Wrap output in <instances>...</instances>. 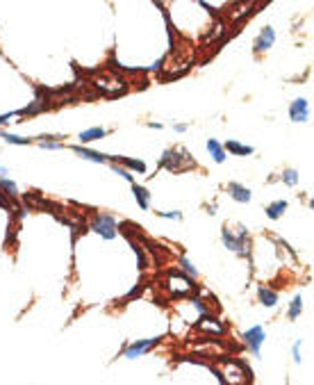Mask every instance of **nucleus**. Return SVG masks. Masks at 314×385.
<instances>
[{
  "mask_svg": "<svg viewBox=\"0 0 314 385\" xmlns=\"http://www.w3.org/2000/svg\"><path fill=\"white\" fill-rule=\"evenodd\" d=\"M257 299H260V303L264 308L278 306V294H275L273 290H269V287H260V290H257Z\"/></svg>",
  "mask_w": 314,
  "mask_h": 385,
  "instance_id": "obj_11",
  "label": "nucleus"
},
{
  "mask_svg": "<svg viewBox=\"0 0 314 385\" xmlns=\"http://www.w3.org/2000/svg\"><path fill=\"white\" fill-rule=\"evenodd\" d=\"M289 118L296 121V123H305L309 118V103L305 98H296L294 103L289 105Z\"/></svg>",
  "mask_w": 314,
  "mask_h": 385,
  "instance_id": "obj_5",
  "label": "nucleus"
},
{
  "mask_svg": "<svg viewBox=\"0 0 314 385\" xmlns=\"http://www.w3.org/2000/svg\"><path fill=\"white\" fill-rule=\"evenodd\" d=\"M19 112H7V114H0V125H5V123H10V118L12 116H16Z\"/></svg>",
  "mask_w": 314,
  "mask_h": 385,
  "instance_id": "obj_28",
  "label": "nucleus"
},
{
  "mask_svg": "<svg viewBox=\"0 0 314 385\" xmlns=\"http://www.w3.org/2000/svg\"><path fill=\"white\" fill-rule=\"evenodd\" d=\"M0 187L7 189L12 198H16V194H19V187H16V183H14V180H10V178H0Z\"/></svg>",
  "mask_w": 314,
  "mask_h": 385,
  "instance_id": "obj_21",
  "label": "nucleus"
},
{
  "mask_svg": "<svg viewBox=\"0 0 314 385\" xmlns=\"http://www.w3.org/2000/svg\"><path fill=\"white\" fill-rule=\"evenodd\" d=\"M221 237H223V244H226V248L241 253V255H248V251H246V239H248V230H246L244 226H239V232H237V235H232L230 230H226V228H223Z\"/></svg>",
  "mask_w": 314,
  "mask_h": 385,
  "instance_id": "obj_2",
  "label": "nucleus"
},
{
  "mask_svg": "<svg viewBox=\"0 0 314 385\" xmlns=\"http://www.w3.org/2000/svg\"><path fill=\"white\" fill-rule=\"evenodd\" d=\"M91 230L96 232V235H100L103 239H114V237H116V219L107 212L98 214V217L91 221Z\"/></svg>",
  "mask_w": 314,
  "mask_h": 385,
  "instance_id": "obj_1",
  "label": "nucleus"
},
{
  "mask_svg": "<svg viewBox=\"0 0 314 385\" xmlns=\"http://www.w3.org/2000/svg\"><path fill=\"white\" fill-rule=\"evenodd\" d=\"M264 340H266V335H264V328H262L260 324H255L253 328H248V331L244 333V342L248 344V349L253 351L255 358L262 355V344H264Z\"/></svg>",
  "mask_w": 314,
  "mask_h": 385,
  "instance_id": "obj_4",
  "label": "nucleus"
},
{
  "mask_svg": "<svg viewBox=\"0 0 314 385\" xmlns=\"http://www.w3.org/2000/svg\"><path fill=\"white\" fill-rule=\"evenodd\" d=\"M146 125H148V128H150V130H162V128H164L162 123H146Z\"/></svg>",
  "mask_w": 314,
  "mask_h": 385,
  "instance_id": "obj_29",
  "label": "nucleus"
},
{
  "mask_svg": "<svg viewBox=\"0 0 314 385\" xmlns=\"http://www.w3.org/2000/svg\"><path fill=\"white\" fill-rule=\"evenodd\" d=\"M0 139H5L7 144H19V146H28V144H32V139H30V137H19V135H10V133H5V130H0Z\"/></svg>",
  "mask_w": 314,
  "mask_h": 385,
  "instance_id": "obj_17",
  "label": "nucleus"
},
{
  "mask_svg": "<svg viewBox=\"0 0 314 385\" xmlns=\"http://www.w3.org/2000/svg\"><path fill=\"white\" fill-rule=\"evenodd\" d=\"M205 321H207V315H201V319H198V326H205ZM207 328H210L212 333H219V335L223 333V326L219 324V321H216V324H210Z\"/></svg>",
  "mask_w": 314,
  "mask_h": 385,
  "instance_id": "obj_23",
  "label": "nucleus"
},
{
  "mask_svg": "<svg viewBox=\"0 0 314 385\" xmlns=\"http://www.w3.org/2000/svg\"><path fill=\"white\" fill-rule=\"evenodd\" d=\"M273 44H275V30L271 28V25H266V28H262L260 37H257L255 44H253V50H255V53H266Z\"/></svg>",
  "mask_w": 314,
  "mask_h": 385,
  "instance_id": "obj_6",
  "label": "nucleus"
},
{
  "mask_svg": "<svg viewBox=\"0 0 314 385\" xmlns=\"http://www.w3.org/2000/svg\"><path fill=\"white\" fill-rule=\"evenodd\" d=\"M282 183L289 185V187H294V185L298 183V171H296V169H287V171L282 173Z\"/></svg>",
  "mask_w": 314,
  "mask_h": 385,
  "instance_id": "obj_20",
  "label": "nucleus"
},
{
  "mask_svg": "<svg viewBox=\"0 0 314 385\" xmlns=\"http://www.w3.org/2000/svg\"><path fill=\"white\" fill-rule=\"evenodd\" d=\"M134 253H137V260H139V269H146V255H143V253H141V248H139L137 246V244H134Z\"/></svg>",
  "mask_w": 314,
  "mask_h": 385,
  "instance_id": "obj_26",
  "label": "nucleus"
},
{
  "mask_svg": "<svg viewBox=\"0 0 314 385\" xmlns=\"http://www.w3.org/2000/svg\"><path fill=\"white\" fill-rule=\"evenodd\" d=\"M287 210V201H275L266 207V217L269 219H280V214Z\"/></svg>",
  "mask_w": 314,
  "mask_h": 385,
  "instance_id": "obj_16",
  "label": "nucleus"
},
{
  "mask_svg": "<svg viewBox=\"0 0 314 385\" xmlns=\"http://www.w3.org/2000/svg\"><path fill=\"white\" fill-rule=\"evenodd\" d=\"M160 342H162V335L148 337V340H139V342H134V344H130V346H125V349H123V358L134 360V358H139V355L148 353V351H150L152 346H157Z\"/></svg>",
  "mask_w": 314,
  "mask_h": 385,
  "instance_id": "obj_3",
  "label": "nucleus"
},
{
  "mask_svg": "<svg viewBox=\"0 0 314 385\" xmlns=\"http://www.w3.org/2000/svg\"><path fill=\"white\" fill-rule=\"evenodd\" d=\"M207 153L212 155L214 162H219V164L226 162V151H223V146L216 139H207Z\"/></svg>",
  "mask_w": 314,
  "mask_h": 385,
  "instance_id": "obj_12",
  "label": "nucleus"
},
{
  "mask_svg": "<svg viewBox=\"0 0 314 385\" xmlns=\"http://www.w3.org/2000/svg\"><path fill=\"white\" fill-rule=\"evenodd\" d=\"M132 194H134V201H137L139 210H143V212H146L148 207H150V194H148V189L134 183L132 185Z\"/></svg>",
  "mask_w": 314,
  "mask_h": 385,
  "instance_id": "obj_10",
  "label": "nucleus"
},
{
  "mask_svg": "<svg viewBox=\"0 0 314 385\" xmlns=\"http://www.w3.org/2000/svg\"><path fill=\"white\" fill-rule=\"evenodd\" d=\"M39 146L41 148H48V151H50V148H53V151H59V148H62V144H59V142H41Z\"/></svg>",
  "mask_w": 314,
  "mask_h": 385,
  "instance_id": "obj_27",
  "label": "nucleus"
},
{
  "mask_svg": "<svg viewBox=\"0 0 314 385\" xmlns=\"http://www.w3.org/2000/svg\"><path fill=\"white\" fill-rule=\"evenodd\" d=\"M112 169H114V171H116V173H118V176H121V178H125V180H128L130 185H134V176H132V173L128 171V169H123L121 164H112Z\"/></svg>",
  "mask_w": 314,
  "mask_h": 385,
  "instance_id": "obj_22",
  "label": "nucleus"
},
{
  "mask_svg": "<svg viewBox=\"0 0 314 385\" xmlns=\"http://www.w3.org/2000/svg\"><path fill=\"white\" fill-rule=\"evenodd\" d=\"M228 192H230V196L235 198L237 203H250V198H253L250 189L244 187V185H239V183H230L228 185Z\"/></svg>",
  "mask_w": 314,
  "mask_h": 385,
  "instance_id": "obj_8",
  "label": "nucleus"
},
{
  "mask_svg": "<svg viewBox=\"0 0 314 385\" xmlns=\"http://www.w3.org/2000/svg\"><path fill=\"white\" fill-rule=\"evenodd\" d=\"M173 128H176L178 133H185V130H187V125H185V123H176V125H173Z\"/></svg>",
  "mask_w": 314,
  "mask_h": 385,
  "instance_id": "obj_30",
  "label": "nucleus"
},
{
  "mask_svg": "<svg viewBox=\"0 0 314 385\" xmlns=\"http://www.w3.org/2000/svg\"><path fill=\"white\" fill-rule=\"evenodd\" d=\"M300 312H303V296H300V294H296V296H294V301L289 303V310H287V317H289V319L294 321V319H298V315H300Z\"/></svg>",
  "mask_w": 314,
  "mask_h": 385,
  "instance_id": "obj_15",
  "label": "nucleus"
},
{
  "mask_svg": "<svg viewBox=\"0 0 314 385\" xmlns=\"http://www.w3.org/2000/svg\"><path fill=\"white\" fill-rule=\"evenodd\" d=\"M71 151H73V153L84 155L87 160H91V162H98V164H105V162H109V160H112V155L98 153V151H91V148H84V146H71Z\"/></svg>",
  "mask_w": 314,
  "mask_h": 385,
  "instance_id": "obj_7",
  "label": "nucleus"
},
{
  "mask_svg": "<svg viewBox=\"0 0 314 385\" xmlns=\"http://www.w3.org/2000/svg\"><path fill=\"white\" fill-rule=\"evenodd\" d=\"M300 346H303V342L300 340H296L294 342V346H291V355H294V362H300L303 358H300Z\"/></svg>",
  "mask_w": 314,
  "mask_h": 385,
  "instance_id": "obj_25",
  "label": "nucleus"
},
{
  "mask_svg": "<svg viewBox=\"0 0 314 385\" xmlns=\"http://www.w3.org/2000/svg\"><path fill=\"white\" fill-rule=\"evenodd\" d=\"M157 217L171 219V221H180V219H182V212H180V210H169V212H162V210H160V212H157Z\"/></svg>",
  "mask_w": 314,
  "mask_h": 385,
  "instance_id": "obj_24",
  "label": "nucleus"
},
{
  "mask_svg": "<svg viewBox=\"0 0 314 385\" xmlns=\"http://www.w3.org/2000/svg\"><path fill=\"white\" fill-rule=\"evenodd\" d=\"M180 155H182V151H176V148H169V151H164L162 160H160V167H169V169H173V171H176L178 164L182 162Z\"/></svg>",
  "mask_w": 314,
  "mask_h": 385,
  "instance_id": "obj_9",
  "label": "nucleus"
},
{
  "mask_svg": "<svg viewBox=\"0 0 314 385\" xmlns=\"http://www.w3.org/2000/svg\"><path fill=\"white\" fill-rule=\"evenodd\" d=\"M226 151H230V153L246 158V155L253 153V146H244V144H239V142H235V139H230V142H226Z\"/></svg>",
  "mask_w": 314,
  "mask_h": 385,
  "instance_id": "obj_13",
  "label": "nucleus"
},
{
  "mask_svg": "<svg viewBox=\"0 0 314 385\" xmlns=\"http://www.w3.org/2000/svg\"><path fill=\"white\" fill-rule=\"evenodd\" d=\"M180 269H182L185 274H189L192 278H196V276H198V267H194L192 262H189V258H187V255H180Z\"/></svg>",
  "mask_w": 314,
  "mask_h": 385,
  "instance_id": "obj_18",
  "label": "nucleus"
},
{
  "mask_svg": "<svg viewBox=\"0 0 314 385\" xmlns=\"http://www.w3.org/2000/svg\"><path fill=\"white\" fill-rule=\"evenodd\" d=\"M103 137H105V128H89L80 133V142L82 144H89L93 139H103Z\"/></svg>",
  "mask_w": 314,
  "mask_h": 385,
  "instance_id": "obj_14",
  "label": "nucleus"
},
{
  "mask_svg": "<svg viewBox=\"0 0 314 385\" xmlns=\"http://www.w3.org/2000/svg\"><path fill=\"white\" fill-rule=\"evenodd\" d=\"M118 160H121V162L125 164V167H130V169H132V171H139V173H143V171H146V164H143V162H139V160H130V158H118Z\"/></svg>",
  "mask_w": 314,
  "mask_h": 385,
  "instance_id": "obj_19",
  "label": "nucleus"
}]
</instances>
